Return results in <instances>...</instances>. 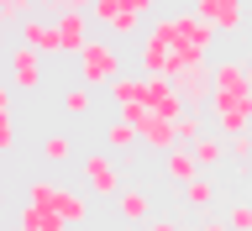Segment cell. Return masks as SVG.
Masks as SVG:
<instances>
[{
    "label": "cell",
    "instance_id": "27",
    "mask_svg": "<svg viewBox=\"0 0 252 231\" xmlns=\"http://www.w3.org/2000/svg\"><path fill=\"white\" fill-rule=\"evenodd\" d=\"M37 5H42V11H90V0H37Z\"/></svg>",
    "mask_w": 252,
    "mask_h": 231
},
{
    "label": "cell",
    "instance_id": "23",
    "mask_svg": "<svg viewBox=\"0 0 252 231\" xmlns=\"http://www.w3.org/2000/svg\"><path fill=\"white\" fill-rule=\"evenodd\" d=\"M90 105H94V100H90V84H68V90H63V110H68V116H84Z\"/></svg>",
    "mask_w": 252,
    "mask_h": 231
},
{
    "label": "cell",
    "instance_id": "3",
    "mask_svg": "<svg viewBox=\"0 0 252 231\" xmlns=\"http://www.w3.org/2000/svg\"><path fill=\"white\" fill-rule=\"evenodd\" d=\"M116 79H121V53H116V42L94 37V42L79 53V84L100 90V84H116Z\"/></svg>",
    "mask_w": 252,
    "mask_h": 231
},
{
    "label": "cell",
    "instance_id": "15",
    "mask_svg": "<svg viewBox=\"0 0 252 231\" xmlns=\"http://www.w3.org/2000/svg\"><path fill=\"white\" fill-rule=\"evenodd\" d=\"M163 173H168L173 184L184 189L189 179H200L205 168H200V158H194V147H173V153H163Z\"/></svg>",
    "mask_w": 252,
    "mask_h": 231
},
{
    "label": "cell",
    "instance_id": "25",
    "mask_svg": "<svg viewBox=\"0 0 252 231\" xmlns=\"http://www.w3.org/2000/svg\"><path fill=\"white\" fill-rule=\"evenodd\" d=\"M226 226H231V231H252V205H247V200H236L231 210H226Z\"/></svg>",
    "mask_w": 252,
    "mask_h": 231
},
{
    "label": "cell",
    "instance_id": "32",
    "mask_svg": "<svg viewBox=\"0 0 252 231\" xmlns=\"http://www.w3.org/2000/svg\"><path fill=\"white\" fill-rule=\"evenodd\" d=\"M247 32H252V21H247Z\"/></svg>",
    "mask_w": 252,
    "mask_h": 231
},
{
    "label": "cell",
    "instance_id": "18",
    "mask_svg": "<svg viewBox=\"0 0 252 231\" xmlns=\"http://www.w3.org/2000/svg\"><path fill=\"white\" fill-rule=\"evenodd\" d=\"M194 158H200V168L210 173L216 163H226V158H231V147H226V137H220V132H205V137L194 142Z\"/></svg>",
    "mask_w": 252,
    "mask_h": 231
},
{
    "label": "cell",
    "instance_id": "16",
    "mask_svg": "<svg viewBox=\"0 0 252 231\" xmlns=\"http://www.w3.org/2000/svg\"><path fill=\"white\" fill-rule=\"evenodd\" d=\"M105 147L126 158V153H137V147H142V132L126 121V116H116V121H105Z\"/></svg>",
    "mask_w": 252,
    "mask_h": 231
},
{
    "label": "cell",
    "instance_id": "14",
    "mask_svg": "<svg viewBox=\"0 0 252 231\" xmlns=\"http://www.w3.org/2000/svg\"><path fill=\"white\" fill-rule=\"evenodd\" d=\"M105 90H110V105H116V116H126V110L147 105V79H142V74H121L116 84H105Z\"/></svg>",
    "mask_w": 252,
    "mask_h": 231
},
{
    "label": "cell",
    "instance_id": "17",
    "mask_svg": "<svg viewBox=\"0 0 252 231\" xmlns=\"http://www.w3.org/2000/svg\"><path fill=\"white\" fill-rule=\"evenodd\" d=\"M16 226H21V231H68L58 216H53V210H37L32 200H21V210H16Z\"/></svg>",
    "mask_w": 252,
    "mask_h": 231
},
{
    "label": "cell",
    "instance_id": "19",
    "mask_svg": "<svg viewBox=\"0 0 252 231\" xmlns=\"http://www.w3.org/2000/svg\"><path fill=\"white\" fill-rule=\"evenodd\" d=\"M179 200H184L189 210H210V205H216V184H210V179L200 173V179H189V184L179 189Z\"/></svg>",
    "mask_w": 252,
    "mask_h": 231
},
{
    "label": "cell",
    "instance_id": "28",
    "mask_svg": "<svg viewBox=\"0 0 252 231\" xmlns=\"http://www.w3.org/2000/svg\"><path fill=\"white\" fill-rule=\"evenodd\" d=\"M142 231H184V226H179V221H173V216H153V221H147V226H142Z\"/></svg>",
    "mask_w": 252,
    "mask_h": 231
},
{
    "label": "cell",
    "instance_id": "30",
    "mask_svg": "<svg viewBox=\"0 0 252 231\" xmlns=\"http://www.w3.org/2000/svg\"><path fill=\"white\" fill-rule=\"evenodd\" d=\"M189 231H231L226 221H205V226H189Z\"/></svg>",
    "mask_w": 252,
    "mask_h": 231
},
{
    "label": "cell",
    "instance_id": "22",
    "mask_svg": "<svg viewBox=\"0 0 252 231\" xmlns=\"http://www.w3.org/2000/svg\"><path fill=\"white\" fill-rule=\"evenodd\" d=\"M179 147H194V142L205 137V121H200V110H184V116H179Z\"/></svg>",
    "mask_w": 252,
    "mask_h": 231
},
{
    "label": "cell",
    "instance_id": "26",
    "mask_svg": "<svg viewBox=\"0 0 252 231\" xmlns=\"http://www.w3.org/2000/svg\"><path fill=\"white\" fill-rule=\"evenodd\" d=\"M226 147H231V158H236V163H247V158H252V132H242V137H231Z\"/></svg>",
    "mask_w": 252,
    "mask_h": 231
},
{
    "label": "cell",
    "instance_id": "1",
    "mask_svg": "<svg viewBox=\"0 0 252 231\" xmlns=\"http://www.w3.org/2000/svg\"><path fill=\"white\" fill-rule=\"evenodd\" d=\"M27 200L37 205V210H53L63 226H84V221H90V189H68V184H53V179H32Z\"/></svg>",
    "mask_w": 252,
    "mask_h": 231
},
{
    "label": "cell",
    "instance_id": "13",
    "mask_svg": "<svg viewBox=\"0 0 252 231\" xmlns=\"http://www.w3.org/2000/svg\"><path fill=\"white\" fill-rule=\"evenodd\" d=\"M116 216H121L126 226H147V221H153V195L142 184H126L121 195H116Z\"/></svg>",
    "mask_w": 252,
    "mask_h": 231
},
{
    "label": "cell",
    "instance_id": "2",
    "mask_svg": "<svg viewBox=\"0 0 252 231\" xmlns=\"http://www.w3.org/2000/svg\"><path fill=\"white\" fill-rule=\"evenodd\" d=\"M147 32H158V37H168L173 47H184V53H194V58H210V47H216L220 32L205 21V16L194 11H173V16H158Z\"/></svg>",
    "mask_w": 252,
    "mask_h": 231
},
{
    "label": "cell",
    "instance_id": "21",
    "mask_svg": "<svg viewBox=\"0 0 252 231\" xmlns=\"http://www.w3.org/2000/svg\"><path fill=\"white\" fill-rule=\"evenodd\" d=\"M137 32H142V11H131V5L121 0V11H116V21H110V37L126 42V37H137Z\"/></svg>",
    "mask_w": 252,
    "mask_h": 231
},
{
    "label": "cell",
    "instance_id": "4",
    "mask_svg": "<svg viewBox=\"0 0 252 231\" xmlns=\"http://www.w3.org/2000/svg\"><path fill=\"white\" fill-rule=\"evenodd\" d=\"M79 179H84V189H90V195H105V200H116V195H121V163H110V153H84L79 158Z\"/></svg>",
    "mask_w": 252,
    "mask_h": 231
},
{
    "label": "cell",
    "instance_id": "9",
    "mask_svg": "<svg viewBox=\"0 0 252 231\" xmlns=\"http://www.w3.org/2000/svg\"><path fill=\"white\" fill-rule=\"evenodd\" d=\"M173 84H179V95H184L189 110H205L210 100H216V63H210V58H205V63H189Z\"/></svg>",
    "mask_w": 252,
    "mask_h": 231
},
{
    "label": "cell",
    "instance_id": "5",
    "mask_svg": "<svg viewBox=\"0 0 252 231\" xmlns=\"http://www.w3.org/2000/svg\"><path fill=\"white\" fill-rule=\"evenodd\" d=\"M126 121L142 132V147H153V153H173L179 147V126L168 121V116H158L153 105H137V110H126Z\"/></svg>",
    "mask_w": 252,
    "mask_h": 231
},
{
    "label": "cell",
    "instance_id": "29",
    "mask_svg": "<svg viewBox=\"0 0 252 231\" xmlns=\"http://www.w3.org/2000/svg\"><path fill=\"white\" fill-rule=\"evenodd\" d=\"M126 5H131V11H142V16H153V11H158V0H126Z\"/></svg>",
    "mask_w": 252,
    "mask_h": 231
},
{
    "label": "cell",
    "instance_id": "11",
    "mask_svg": "<svg viewBox=\"0 0 252 231\" xmlns=\"http://www.w3.org/2000/svg\"><path fill=\"white\" fill-rule=\"evenodd\" d=\"M53 21H58V37H63V58H79V53L94 42V37H90L94 16H90V11H58Z\"/></svg>",
    "mask_w": 252,
    "mask_h": 231
},
{
    "label": "cell",
    "instance_id": "12",
    "mask_svg": "<svg viewBox=\"0 0 252 231\" xmlns=\"http://www.w3.org/2000/svg\"><path fill=\"white\" fill-rule=\"evenodd\" d=\"M147 79V74H142ZM147 105L158 110V116H168V121H179V116H184V95H179V84H173V79H147Z\"/></svg>",
    "mask_w": 252,
    "mask_h": 231
},
{
    "label": "cell",
    "instance_id": "6",
    "mask_svg": "<svg viewBox=\"0 0 252 231\" xmlns=\"http://www.w3.org/2000/svg\"><path fill=\"white\" fill-rule=\"evenodd\" d=\"M210 121H216V132L226 142L252 132V95H216L210 100Z\"/></svg>",
    "mask_w": 252,
    "mask_h": 231
},
{
    "label": "cell",
    "instance_id": "10",
    "mask_svg": "<svg viewBox=\"0 0 252 231\" xmlns=\"http://www.w3.org/2000/svg\"><path fill=\"white\" fill-rule=\"evenodd\" d=\"M16 37L27 47H37L42 58H63V37H58V21L53 16H42V11H32L21 27H16Z\"/></svg>",
    "mask_w": 252,
    "mask_h": 231
},
{
    "label": "cell",
    "instance_id": "8",
    "mask_svg": "<svg viewBox=\"0 0 252 231\" xmlns=\"http://www.w3.org/2000/svg\"><path fill=\"white\" fill-rule=\"evenodd\" d=\"M189 11L205 16L220 37H236V32H247V21H252V16H247V0H194Z\"/></svg>",
    "mask_w": 252,
    "mask_h": 231
},
{
    "label": "cell",
    "instance_id": "20",
    "mask_svg": "<svg viewBox=\"0 0 252 231\" xmlns=\"http://www.w3.org/2000/svg\"><path fill=\"white\" fill-rule=\"evenodd\" d=\"M37 158L58 168V163H68V158H74V142L63 137V132H47V137H42V153H37Z\"/></svg>",
    "mask_w": 252,
    "mask_h": 231
},
{
    "label": "cell",
    "instance_id": "24",
    "mask_svg": "<svg viewBox=\"0 0 252 231\" xmlns=\"http://www.w3.org/2000/svg\"><path fill=\"white\" fill-rule=\"evenodd\" d=\"M116 11H121V0H90L94 27H105V32H110V21H116Z\"/></svg>",
    "mask_w": 252,
    "mask_h": 231
},
{
    "label": "cell",
    "instance_id": "7",
    "mask_svg": "<svg viewBox=\"0 0 252 231\" xmlns=\"http://www.w3.org/2000/svg\"><path fill=\"white\" fill-rule=\"evenodd\" d=\"M5 68H11V90L37 95V90H42V74H47V58L37 53V47L16 42V47H11V58H5Z\"/></svg>",
    "mask_w": 252,
    "mask_h": 231
},
{
    "label": "cell",
    "instance_id": "31",
    "mask_svg": "<svg viewBox=\"0 0 252 231\" xmlns=\"http://www.w3.org/2000/svg\"><path fill=\"white\" fill-rule=\"evenodd\" d=\"M5 231H21V226H16V221H11V226H5Z\"/></svg>",
    "mask_w": 252,
    "mask_h": 231
}]
</instances>
